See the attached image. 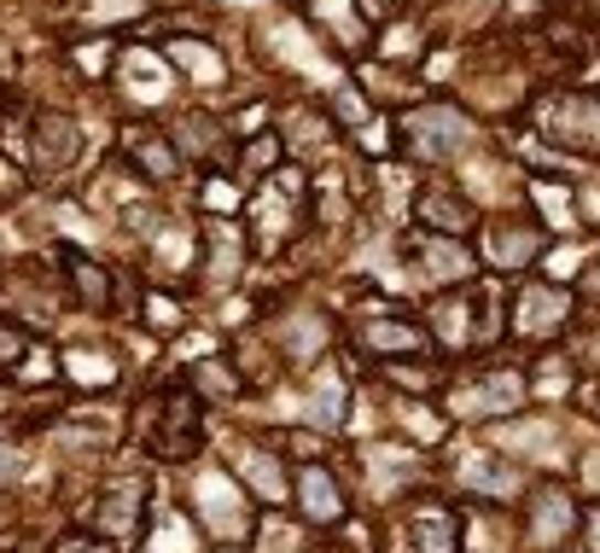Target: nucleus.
I'll return each instance as SVG.
<instances>
[{
    "instance_id": "f257e3e1",
    "label": "nucleus",
    "mask_w": 600,
    "mask_h": 553,
    "mask_svg": "<svg viewBox=\"0 0 600 553\" xmlns=\"http://www.w3.org/2000/svg\"><path fill=\"white\" fill-rule=\"evenodd\" d=\"M408 140H414L420 158H454L472 140V122L461 111H449V106H426V111L408 117Z\"/></svg>"
},
{
    "instance_id": "f03ea898",
    "label": "nucleus",
    "mask_w": 600,
    "mask_h": 553,
    "mask_svg": "<svg viewBox=\"0 0 600 553\" xmlns=\"http://www.w3.org/2000/svg\"><path fill=\"white\" fill-rule=\"evenodd\" d=\"M199 507H204V519H211L216 536H245V513H239V496H234V484H227L222 473H211L199 484Z\"/></svg>"
},
{
    "instance_id": "7ed1b4c3",
    "label": "nucleus",
    "mask_w": 600,
    "mask_h": 553,
    "mask_svg": "<svg viewBox=\"0 0 600 553\" xmlns=\"http://www.w3.org/2000/svg\"><path fill=\"white\" fill-rule=\"evenodd\" d=\"M76 122L71 117H41L35 122V163L41 170H65V163L76 158Z\"/></svg>"
},
{
    "instance_id": "20e7f679",
    "label": "nucleus",
    "mask_w": 600,
    "mask_h": 553,
    "mask_svg": "<svg viewBox=\"0 0 600 553\" xmlns=\"http://www.w3.org/2000/svg\"><path fill=\"white\" fill-rule=\"evenodd\" d=\"M513 402H519V379L495 373V379H484V384H472V391L454 397V414H507Z\"/></svg>"
},
{
    "instance_id": "39448f33",
    "label": "nucleus",
    "mask_w": 600,
    "mask_h": 553,
    "mask_svg": "<svg viewBox=\"0 0 600 553\" xmlns=\"http://www.w3.org/2000/svg\"><path fill=\"white\" fill-rule=\"evenodd\" d=\"M298 496H303V513L315 519V524H333L344 513V501H339V484L321 473V466H309V473L298 478Z\"/></svg>"
},
{
    "instance_id": "423d86ee",
    "label": "nucleus",
    "mask_w": 600,
    "mask_h": 553,
    "mask_svg": "<svg viewBox=\"0 0 600 553\" xmlns=\"http://www.w3.org/2000/svg\"><path fill=\"white\" fill-rule=\"evenodd\" d=\"M566 321V292H548V285H531L519 297V333H548V326Z\"/></svg>"
},
{
    "instance_id": "0eeeda50",
    "label": "nucleus",
    "mask_w": 600,
    "mask_h": 553,
    "mask_svg": "<svg viewBox=\"0 0 600 553\" xmlns=\"http://www.w3.org/2000/svg\"><path fill=\"white\" fill-rule=\"evenodd\" d=\"M268 47H275V58H292V65H303V71L315 76V82H326V76H333V65H326V58H321L315 47H309L298 24H280L275 35H268Z\"/></svg>"
},
{
    "instance_id": "6e6552de",
    "label": "nucleus",
    "mask_w": 600,
    "mask_h": 553,
    "mask_svg": "<svg viewBox=\"0 0 600 553\" xmlns=\"http://www.w3.org/2000/svg\"><path fill=\"white\" fill-rule=\"evenodd\" d=\"M122 82H129L135 99H163V94H170V76H163V65L152 53H129V58H122Z\"/></svg>"
},
{
    "instance_id": "1a4fd4ad",
    "label": "nucleus",
    "mask_w": 600,
    "mask_h": 553,
    "mask_svg": "<svg viewBox=\"0 0 600 553\" xmlns=\"http://www.w3.org/2000/svg\"><path fill=\"white\" fill-rule=\"evenodd\" d=\"M461 484L479 489V496H513V489H519V473L502 466V460H467L461 466Z\"/></svg>"
},
{
    "instance_id": "9d476101",
    "label": "nucleus",
    "mask_w": 600,
    "mask_h": 553,
    "mask_svg": "<svg viewBox=\"0 0 600 553\" xmlns=\"http://www.w3.org/2000/svg\"><path fill=\"white\" fill-rule=\"evenodd\" d=\"M420 257H426V274L431 280H467L472 274V257L461 251V245H449V239H426Z\"/></svg>"
},
{
    "instance_id": "9b49d317",
    "label": "nucleus",
    "mask_w": 600,
    "mask_h": 553,
    "mask_svg": "<svg viewBox=\"0 0 600 553\" xmlns=\"http://www.w3.org/2000/svg\"><path fill=\"white\" fill-rule=\"evenodd\" d=\"M170 58H175V65L188 71L193 82H222V53H211L204 41H175Z\"/></svg>"
},
{
    "instance_id": "f8f14e48",
    "label": "nucleus",
    "mask_w": 600,
    "mask_h": 553,
    "mask_svg": "<svg viewBox=\"0 0 600 553\" xmlns=\"http://www.w3.org/2000/svg\"><path fill=\"white\" fill-rule=\"evenodd\" d=\"M490 257L502 262V269H519V262L536 257V234L531 228H495L490 234Z\"/></svg>"
},
{
    "instance_id": "ddd939ff",
    "label": "nucleus",
    "mask_w": 600,
    "mask_h": 553,
    "mask_svg": "<svg viewBox=\"0 0 600 553\" xmlns=\"http://www.w3.org/2000/svg\"><path fill=\"white\" fill-rule=\"evenodd\" d=\"M239 473L257 484V496H268V501H280L286 496V473L268 455H257V448H239Z\"/></svg>"
},
{
    "instance_id": "4468645a",
    "label": "nucleus",
    "mask_w": 600,
    "mask_h": 553,
    "mask_svg": "<svg viewBox=\"0 0 600 553\" xmlns=\"http://www.w3.org/2000/svg\"><path fill=\"white\" fill-rule=\"evenodd\" d=\"M536 536L543 542H566L571 536V501L566 496H548L543 507H536Z\"/></svg>"
},
{
    "instance_id": "2eb2a0df",
    "label": "nucleus",
    "mask_w": 600,
    "mask_h": 553,
    "mask_svg": "<svg viewBox=\"0 0 600 553\" xmlns=\"http://www.w3.org/2000/svg\"><path fill=\"white\" fill-rule=\"evenodd\" d=\"M362 338L374 344V350H420V333H414V326H403V321H374Z\"/></svg>"
},
{
    "instance_id": "dca6fc26",
    "label": "nucleus",
    "mask_w": 600,
    "mask_h": 553,
    "mask_svg": "<svg viewBox=\"0 0 600 553\" xmlns=\"http://www.w3.org/2000/svg\"><path fill=\"white\" fill-rule=\"evenodd\" d=\"M414 536H420V553H454V547H449V542H454L449 513H420V519H414Z\"/></svg>"
},
{
    "instance_id": "f3484780",
    "label": "nucleus",
    "mask_w": 600,
    "mask_h": 553,
    "mask_svg": "<svg viewBox=\"0 0 600 553\" xmlns=\"http://www.w3.org/2000/svg\"><path fill=\"white\" fill-rule=\"evenodd\" d=\"M140 0H76L82 24H117V18H135Z\"/></svg>"
},
{
    "instance_id": "a211bd4d",
    "label": "nucleus",
    "mask_w": 600,
    "mask_h": 553,
    "mask_svg": "<svg viewBox=\"0 0 600 553\" xmlns=\"http://www.w3.org/2000/svg\"><path fill=\"white\" fill-rule=\"evenodd\" d=\"M99 524H106L111 536H122V530L135 524V489H111V496L99 501Z\"/></svg>"
},
{
    "instance_id": "6ab92c4d",
    "label": "nucleus",
    "mask_w": 600,
    "mask_h": 553,
    "mask_svg": "<svg viewBox=\"0 0 600 553\" xmlns=\"http://www.w3.org/2000/svg\"><path fill=\"white\" fill-rule=\"evenodd\" d=\"M71 274H76V292L88 297V310H106V297H111V285H106V274H99V269H94L88 257H82V262H71Z\"/></svg>"
},
{
    "instance_id": "aec40b11",
    "label": "nucleus",
    "mask_w": 600,
    "mask_h": 553,
    "mask_svg": "<svg viewBox=\"0 0 600 553\" xmlns=\"http://www.w3.org/2000/svg\"><path fill=\"white\" fill-rule=\"evenodd\" d=\"M309 420H321V425H339V420H344V391H339V379H321V391L309 397Z\"/></svg>"
},
{
    "instance_id": "412c9836",
    "label": "nucleus",
    "mask_w": 600,
    "mask_h": 553,
    "mask_svg": "<svg viewBox=\"0 0 600 553\" xmlns=\"http://www.w3.org/2000/svg\"><path fill=\"white\" fill-rule=\"evenodd\" d=\"M129 152L147 163V175H175V152L158 147V140H129Z\"/></svg>"
},
{
    "instance_id": "4be33fe9",
    "label": "nucleus",
    "mask_w": 600,
    "mask_h": 553,
    "mask_svg": "<svg viewBox=\"0 0 600 553\" xmlns=\"http://www.w3.org/2000/svg\"><path fill=\"white\" fill-rule=\"evenodd\" d=\"M426 216H431V228H443V234L467 228V210H461V204H449L443 193H431V198H426Z\"/></svg>"
},
{
    "instance_id": "5701e85b",
    "label": "nucleus",
    "mask_w": 600,
    "mask_h": 553,
    "mask_svg": "<svg viewBox=\"0 0 600 553\" xmlns=\"http://www.w3.org/2000/svg\"><path fill=\"white\" fill-rule=\"evenodd\" d=\"M211 245H216V280L234 274V269H239V234H234V228H216Z\"/></svg>"
},
{
    "instance_id": "b1692460",
    "label": "nucleus",
    "mask_w": 600,
    "mask_h": 553,
    "mask_svg": "<svg viewBox=\"0 0 600 553\" xmlns=\"http://www.w3.org/2000/svg\"><path fill=\"white\" fill-rule=\"evenodd\" d=\"M315 12H321V18H333L344 41H362V24L350 18V0H315Z\"/></svg>"
},
{
    "instance_id": "393cba45",
    "label": "nucleus",
    "mask_w": 600,
    "mask_h": 553,
    "mask_svg": "<svg viewBox=\"0 0 600 553\" xmlns=\"http://www.w3.org/2000/svg\"><path fill=\"white\" fill-rule=\"evenodd\" d=\"M536 204H543V210H548V221H560V228H566V210H571V193H560V187H548V181H543V187H536Z\"/></svg>"
},
{
    "instance_id": "a878e982",
    "label": "nucleus",
    "mask_w": 600,
    "mask_h": 553,
    "mask_svg": "<svg viewBox=\"0 0 600 553\" xmlns=\"http://www.w3.org/2000/svg\"><path fill=\"white\" fill-rule=\"evenodd\" d=\"M158 257H163V269H181V262L193 257V239L188 234H163L158 239Z\"/></svg>"
},
{
    "instance_id": "bb28decb",
    "label": "nucleus",
    "mask_w": 600,
    "mask_h": 553,
    "mask_svg": "<svg viewBox=\"0 0 600 553\" xmlns=\"http://www.w3.org/2000/svg\"><path fill=\"white\" fill-rule=\"evenodd\" d=\"M397 466H403V448H374V484H379V496L390 489V478H397Z\"/></svg>"
},
{
    "instance_id": "cd10ccee",
    "label": "nucleus",
    "mask_w": 600,
    "mask_h": 553,
    "mask_svg": "<svg viewBox=\"0 0 600 553\" xmlns=\"http://www.w3.org/2000/svg\"><path fill=\"white\" fill-rule=\"evenodd\" d=\"M71 373L88 379V384H106L111 379V361H94V356H71Z\"/></svg>"
},
{
    "instance_id": "c85d7f7f",
    "label": "nucleus",
    "mask_w": 600,
    "mask_h": 553,
    "mask_svg": "<svg viewBox=\"0 0 600 553\" xmlns=\"http://www.w3.org/2000/svg\"><path fill=\"white\" fill-rule=\"evenodd\" d=\"M193 542H188V530H181V524H163L158 530V553H188Z\"/></svg>"
},
{
    "instance_id": "c756f323",
    "label": "nucleus",
    "mask_w": 600,
    "mask_h": 553,
    "mask_svg": "<svg viewBox=\"0 0 600 553\" xmlns=\"http://www.w3.org/2000/svg\"><path fill=\"white\" fill-rule=\"evenodd\" d=\"M181 140L199 152V147H211V140H216V129H204V117H193V122H181Z\"/></svg>"
},
{
    "instance_id": "7c9ffc66",
    "label": "nucleus",
    "mask_w": 600,
    "mask_h": 553,
    "mask_svg": "<svg viewBox=\"0 0 600 553\" xmlns=\"http://www.w3.org/2000/svg\"><path fill=\"white\" fill-rule=\"evenodd\" d=\"M18 473H24V455H18L12 443H0V484H12Z\"/></svg>"
},
{
    "instance_id": "2f4dec72",
    "label": "nucleus",
    "mask_w": 600,
    "mask_h": 553,
    "mask_svg": "<svg viewBox=\"0 0 600 553\" xmlns=\"http://www.w3.org/2000/svg\"><path fill=\"white\" fill-rule=\"evenodd\" d=\"M321 338H326V333H321L315 321H298V326H292V344H298V350H315Z\"/></svg>"
},
{
    "instance_id": "473e14b6",
    "label": "nucleus",
    "mask_w": 600,
    "mask_h": 553,
    "mask_svg": "<svg viewBox=\"0 0 600 553\" xmlns=\"http://www.w3.org/2000/svg\"><path fill=\"white\" fill-rule=\"evenodd\" d=\"M18 356H24V338L12 326H0V361H18Z\"/></svg>"
},
{
    "instance_id": "72a5a7b5",
    "label": "nucleus",
    "mask_w": 600,
    "mask_h": 553,
    "mask_svg": "<svg viewBox=\"0 0 600 553\" xmlns=\"http://www.w3.org/2000/svg\"><path fill=\"white\" fill-rule=\"evenodd\" d=\"M339 111H344L350 122H356V129H362V122H367V106H362V99H356V94H350V88L339 94Z\"/></svg>"
},
{
    "instance_id": "f704fd0d",
    "label": "nucleus",
    "mask_w": 600,
    "mask_h": 553,
    "mask_svg": "<svg viewBox=\"0 0 600 553\" xmlns=\"http://www.w3.org/2000/svg\"><path fill=\"white\" fill-rule=\"evenodd\" d=\"M53 553H106V547H99L94 536H65V542H58Z\"/></svg>"
},
{
    "instance_id": "c9c22d12",
    "label": "nucleus",
    "mask_w": 600,
    "mask_h": 553,
    "mask_svg": "<svg viewBox=\"0 0 600 553\" xmlns=\"http://www.w3.org/2000/svg\"><path fill=\"white\" fill-rule=\"evenodd\" d=\"M577 262H583L577 251H560V257H548V269H554V280H566V274H577Z\"/></svg>"
},
{
    "instance_id": "e433bc0d",
    "label": "nucleus",
    "mask_w": 600,
    "mask_h": 553,
    "mask_svg": "<svg viewBox=\"0 0 600 553\" xmlns=\"http://www.w3.org/2000/svg\"><path fill=\"white\" fill-rule=\"evenodd\" d=\"M438 321H443V333H449V338H461V303H443Z\"/></svg>"
},
{
    "instance_id": "4c0bfd02",
    "label": "nucleus",
    "mask_w": 600,
    "mask_h": 553,
    "mask_svg": "<svg viewBox=\"0 0 600 553\" xmlns=\"http://www.w3.org/2000/svg\"><path fill=\"white\" fill-rule=\"evenodd\" d=\"M204 198H211V210H234V187H222V181L216 187H204Z\"/></svg>"
},
{
    "instance_id": "58836bf2",
    "label": "nucleus",
    "mask_w": 600,
    "mask_h": 553,
    "mask_svg": "<svg viewBox=\"0 0 600 553\" xmlns=\"http://www.w3.org/2000/svg\"><path fill=\"white\" fill-rule=\"evenodd\" d=\"M204 384H211V391H222V397H227V391H234V379H227V373H222V367H204Z\"/></svg>"
},
{
    "instance_id": "ea45409f",
    "label": "nucleus",
    "mask_w": 600,
    "mask_h": 553,
    "mask_svg": "<svg viewBox=\"0 0 600 553\" xmlns=\"http://www.w3.org/2000/svg\"><path fill=\"white\" fill-rule=\"evenodd\" d=\"M414 41H420V35H414V30H397V35L385 41V47H390V53H414Z\"/></svg>"
},
{
    "instance_id": "a19ab883",
    "label": "nucleus",
    "mask_w": 600,
    "mask_h": 553,
    "mask_svg": "<svg viewBox=\"0 0 600 553\" xmlns=\"http://www.w3.org/2000/svg\"><path fill=\"white\" fill-rule=\"evenodd\" d=\"M262 163H275V140H257L251 147V170H262Z\"/></svg>"
},
{
    "instance_id": "79ce46f5",
    "label": "nucleus",
    "mask_w": 600,
    "mask_h": 553,
    "mask_svg": "<svg viewBox=\"0 0 600 553\" xmlns=\"http://www.w3.org/2000/svg\"><path fill=\"white\" fill-rule=\"evenodd\" d=\"M147 310H152V321H158V326H170V321H175V310H170V303H163V297H152Z\"/></svg>"
},
{
    "instance_id": "37998d69",
    "label": "nucleus",
    "mask_w": 600,
    "mask_h": 553,
    "mask_svg": "<svg viewBox=\"0 0 600 553\" xmlns=\"http://www.w3.org/2000/svg\"><path fill=\"white\" fill-rule=\"evenodd\" d=\"M583 210H589V216L600 221V193H589V198H583Z\"/></svg>"
},
{
    "instance_id": "c03bdc74",
    "label": "nucleus",
    "mask_w": 600,
    "mask_h": 553,
    "mask_svg": "<svg viewBox=\"0 0 600 553\" xmlns=\"http://www.w3.org/2000/svg\"><path fill=\"white\" fill-rule=\"evenodd\" d=\"M589 536H594V553H600V513L589 519Z\"/></svg>"
},
{
    "instance_id": "a18cd8bd",
    "label": "nucleus",
    "mask_w": 600,
    "mask_h": 553,
    "mask_svg": "<svg viewBox=\"0 0 600 553\" xmlns=\"http://www.w3.org/2000/svg\"><path fill=\"white\" fill-rule=\"evenodd\" d=\"M589 484L600 489V460H589Z\"/></svg>"
}]
</instances>
